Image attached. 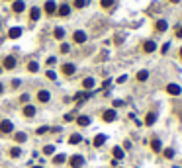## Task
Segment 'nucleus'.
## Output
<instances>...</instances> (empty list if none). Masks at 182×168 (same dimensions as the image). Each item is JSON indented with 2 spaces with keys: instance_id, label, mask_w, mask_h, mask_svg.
<instances>
[{
  "instance_id": "obj_2",
  "label": "nucleus",
  "mask_w": 182,
  "mask_h": 168,
  "mask_svg": "<svg viewBox=\"0 0 182 168\" xmlns=\"http://www.w3.org/2000/svg\"><path fill=\"white\" fill-rule=\"evenodd\" d=\"M116 118H118L116 109H106V112L102 113V119H104L106 123H112V121H116Z\"/></svg>"
},
{
  "instance_id": "obj_47",
  "label": "nucleus",
  "mask_w": 182,
  "mask_h": 168,
  "mask_svg": "<svg viewBox=\"0 0 182 168\" xmlns=\"http://www.w3.org/2000/svg\"><path fill=\"white\" fill-rule=\"evenodd\" d=\"M180 59H182V47H180Z\"/></svg>"
},
{
  "instance_id": "obj_4",
  "label": "nucleus",
  "mask_w": 182,
  "mask_h": 168,
  "mask_svg": "<svg viewBox=\"0 0 182 168\" xmlns=\"http://www.w3.org/2000/svg\"><path fill=\"white\" fill-rule=\"evenodd\" d=\"M166 92H169L170 96H180V94H182V88H180L178 84H174V82H170L169 86H166Z\"/></svg>"
},
{
  "instance_id": "obj_41",
  "label": "nucleus",
  "mask_w": 182,
  "mask_h": 168,
  "mask_svg": "<svg viewBox=\"0 0 182 168\" xmlns=\"http://www.w3.org/2000/svg\"><path fill=\"white\" fill-rule=\"evenodd\" d=\"M20 100H22V102H24V104H26V102L30 100V96H27V94H22V96H20Z\"/></svg>"
},
{
  "instance_id": "obj_10",
  "label": "nucleus",
  "mask_w": 182,
  "mask_h": 168,
  "mask_svg": "<svg viewBox=\"0 0 182 168\" xmlns=\"http://www.w3.org/2000/svg\"><path fill=\"white\" fill-rule=\"evenodd\" d=\"M57 14H59L61 18H67L69 14H71V6L69 4H61L59 8H57Z\"/></svg>"
},
{
  "instance_id": "obj_42",
  "label": "nucleus",
  "mask_w": 182,
  "mask_h": 168,
  "mask_svg": "<svg viewBox=\"0 0 182 168\" xmlns=\"http://www.w3.org/2000/svg\"><path fill=\"white\" fill-rule=\"evenodd\" d=\"M125 80H127V76H125V74H121V76L118 78V82H120V84H123V82H125Z\"/></svg>"
},
{
  "instance_id": "obj_34",
  "label": "nucleus",
  "mask_w": 182,
  "mask_h": 168,
  "mask_svg": "<svg viewBox=\"0 0 182 168\" xmlns=\"http://www.w3.org/2000/svg\"><path fill=\"white\" fill-rule=\"evenodd\" d=\"M71 47H69V43H61V53H69Z\"/></svg>"
},
{
  "instance_id": "obj_24",
  "label": "nucleus",
  "mask_w": 182,
  "mask_h": 168,
  "mask_svg": "<svg viewBox=\"0 0 182 168\" xmlns=\"http://www.w3.org/2000/svg\"><path fill=\"white\" fill-rule=\"evenodd\" d=\"M81 141H82V137L78 135V133H75V135H71V137H69V143H71V145H78Z\"/></svg>"
},
{
  "instance_id": "obj_18",
  "label": "nucleus",
  "mask_w": 182,
  "mask_h": 168,
  "mask_svg": "<svg viewBox=\"0 0 182 168\" xmlns=\"http://www.w3.org/2000/svg\"><path fill=\"white\" fill-rule=\"evenodd\" d=\"M151 149L155 151V152H161L163 151V143L159 141V139H153V141H151Z\"/></svg>"
},
{
  "instance_id": "obj_15",
  "label": "nucleus",
  "mask_w": 182,
  "mask_h": 168,
  "mask_svg": "<svg viewBox=\"0 0 182 168\" xmlns=\"http://www.w3.org/2000/svg\"><path fill=\"white\" fill-rule=\"evenodd\" d=\"M30 18H32V22H35V20L41 18V10L37 8V6H33V8L30 10Z\"/></svg>"
},
{
  "instance_id": "obj_1",
  "label": "nucleus",
  "mask_w": 182,
  "mask_h": 168,
  "mask_svg": "<svg viewBox=\"0 0 182 168\" xmlns=\"http://www.w3.org/2000/svg\"><path fill=\"white\" fill-rule=\"evenodd\" d=\"M69 164H71V168H82L84 166V156H81V155L71 156L69 158Z\"/></svg>"
},
{
  "instance_id": "obj_12",
  "label": "nucleus",
  "mask_w": 182,
  "mask_h": 168,
  "mask_svg": "<svg viewBox=\"0 0 182 168\" xmlns=\"http://www.w3.org/2000/svg\"><path fill=\"white\" fill-rule=\"evenodd\" d=\"M75 70H76V67H75L72 63H67V65H63V74L71 76V74H75Z\"/></svg>"
},
{
  "instance_id": "obj_27",
  "label": "nucleus",
  "mask_w": 182,
  "mask_h": 168,
  "mask_svg": "<svg viewBox=\"0 0 182 168\" xmlns=\"http://www.w3.org/2000/svg\"><path fill=\"white\" fill-rule=\"evenodd\" d=\"M55 37L57 39H63L65 37V30H63V27H55Z\"/></svg>"
},
{
  "instance_id": "obj_19",
  "label": "nucleus",
  "mask_w": 182,
  "mask_h": 168,
  "mask_svg": "<svg viewBox=\"0 0 182 168\" xmlns=\"http://www.w3.org/2000/svg\"><path fill=\"white\" fill-rule=\"evenodd\" d=\"M76 123L81 127H86V125H90V118L88 115H81V118H76Z\"/></svg>"
},
{
  "instance_id": "obj_6",
  "label": "nucleus",
  "mask_w": 182,
  "mask_h": 168,
  "mask_svg": "<svg viewBox=\"0 0 182 168\" xmlns=\"http://www.w3.org/2000/svg\"><path fill=\"white\" fill-rule=\"evenodd\" d=\"M155 30H157L159 33H165L166 30H169V22H166V20H159L157 24H155Z\"/></svg>"
},
{
  "instance_id": "obj_44",
  "label": "nucleus",
  "mask_w": 182,
  "mask_h": 168,
  "mask_svg": "<svg viewBox=\"0 0 182 168\" xmlns=\"http://www.w3.org/2000/svg\"><path fill=\"white\" fill-rule=\"evenodd\" d=\"M176 37H182V27H178V30H176Z\"/></svg>"
},
{
  "instance_id": "obj_17",
  "label": "nucleus",
  "mask_w": 182,
  "mask_h": 168,
  "mask_svg": "<svg viewBox=\"0 0 182 168\" xmlns=\"http://www.w3.org/2000/svg\"><path fill=\"white\" fill-rule=\"evenodd\" d=\"M20 35H22V27H12V30L8 31V37L10 39H18Z\"/></svg>"
},
{
  "instance_id": "obj_33",
  "label": "nucleus",
  "mask_w": 182,
  "mask_h": 168,
  "mask_svg": "<svg viewBox=\"0 0 182 168\" xmlns=\"http://www.w3.org/2000/svg\"><path fill=\"white\" fill-rule=\"evenodd\" d=\"M86 2H88V0H75V6H76V8H84Z\"/></svg>"
},
{
  "instance_id": "obj_16",
  "label": "nucleus",
  "mask_w": 182,
  "mask_h": 168,
  "mask_svg": "<svg viewBox=\"0 0 182 168\" xmlns=\"http://www.w3.org/2000/svg\"><path fill=\"white\" fill-rule=\"evenodd\" d=\"M94 84H96V82H94V78H90V76L82 80V88H84V90H92Z\"/></svg>"
},
{
  "instance_id": "obj_9",
  "label": "nucleus",
  "mask_w": 182,
  "mask_h": 168,
  "mask_svg": "<svg viewBox=\"0 0 182 168\" xmlns=\"http://www.w3.org/2000/svg\"><path fill=\"white\" fill-rule=\"evenodd\" d=\"M2 67H4L6 70H12L14 67H16V59H14L12 55H10V57H6V59H4V63H2Z\"/></svg>"
},
{
  "instance_id": "obj_11",
  "label": "nucleus",
  "mask_w": 182,
  "mask_h": 168,
  "mask_svg": "<svg viewBox=\"0 0 182 168\" xmlns=\"http://www.w3.org/2000/svg\"><path fill=\"white\" fill-rule=\"evenodd\" d=\"M37 100L41 102V104H47V102L51 100V94H49L47 90H39V92H37Z\"/></svg>"
},
{
  "instance_id": "obj_48",
  "label": "nucleus",
  "mask_w": 182,
  "mask_h": 168,
  "mask_svg": "<svg viewBox=\"0 0 182 168\" xmlns=\"http://www.w3.org/2000/svg\"><path fill=\"white\" fill-rule=\"evenodd\" d=\"M33 168H41V166H33Z\"/></svg>"
},
{
  "instance_id": "obj_43",
  "label": "nucleus",
  "mask_w": 182,
  "mask_h": 168,
  "mask_svg": "<svg viewBox=\"0 0 182 168\" xmlns=\"http://www.w3.org/2000/svg\"><path fill=\"white\" fill-rule=\"evenodd\" d=\"M12 86H14V88H18V86H20V80H18V78L12 80Z\"/></svg>"
},
{
  "instance_id": "obj_45",
  "label": "nucleus",
  "mask_w": 182,
  "mask_h": 168,
  "mask_svg": "<svg viewBox=\"0 0 182 168\" xmlns=\"http://www.w3.org/2000/svg\"><path fill=\"white\" fill-rule=\"evenodd\" d=\"M4 92V86H2V82H0V94H2Z\"/></svg>"
},
{
  "instance_id": "obj_25",
  "label": "nucleus",
  "mask_w": 182,
  "mask_h": 168,
  "mask_svg": "<svg viewBox=\"0 0 182 168\" xmlns=\"http://www.w3.org/2000/svg\"><path fill=\"white\" fill-rule=\"evenodd\" d=\"M27 70H30V72H37V70H39V65L35 63V61H30V65H27Z\"/></svg>"
},
{
  "instance_id": "obj_46",
  "label": "nucleus",
  "mask_w": 182,
  "mask_h": 168,
  "mask_svg": "<svg viewBox=\"0 0 182 168\" xmlns=\"http://www.w3.org/2000/svg\"><path fill=\"white\" fill-rule=\"evenodd\" d=\"M170 2H172V4H178V2H180V0H170Z\"/></svg>"
},
{
  "instance_id": "obj_26",
  "label": "nucleus",
  "mask_w": 182,
  "mask_h": 168,
  "mask_svg": "<svg viewBox=\"0 0 182 168\" xmlns=\"http://www.w3.org/2000/svg\"><path fill=\"white\" fill-rule=\"evenodd\" d=\"M26 139H27L26 133H16V135H14V141H16V143H24Z\"/></svg>"
},
{
  "instance_id": "obj_21",
  "label": "nucleus",
  "mask_w": 182,
  "mask_h": 168,
  "mask_svg": "<svg viewBox=\"0 0 182 168\" xmlns=\"http://www.w3.org/2000/svg\"><path fill=\"white\" fill-rule=\"evenodd\" d=\"M106 135H96V137H94V147H102V145H104L106 143Z\"/></svg>"
},
{
  "instance_id": "obj_13",
  "label": "nucleus",
  "mask_w": 182,
  "mask_h": 168,
  "mask_svg": "<svg viewBox=\"0 0 182 168\" xmlns=\"http://www.w3.org/2000/svg\"><path fill=\"white\" fill-rule=\"evenodd\" d=\"M155 49H157V43L155 41H145L143 43V51H145V53H153Z\"/></svg>"
},
{
  "instance_id": "obj_39",
  "label": "nucleus",
  "mask_w": 182,
  "mask_h": 168,
  "mask_svg": "<svg viewBox=\"0 0 182 168\" xmlns=\"http://www.w3.org/2000/svg\"><path fill=\"white\" fill-rule=\"evenodd\" d=\"M123 106V100H114V108H120Z\"/></svg>"
},
{
  "instance_id": "obj_37",
  "label": "nucleus",
  "mask_w": 182,
  "mask_h": 168,
  "mask_svg": "<svg viewBox=\"0 0 182 168\" xmlns=\"http://www.w3.org/2000/svg\"><path fill=\"white\" fill-rule=\"evenodd\" d=\"M47 131H49V127H39L37 129V135H43V133H47Z\"/></svg>"
},
{
  "instance_id": "obj_3",
  "label": "nucleus",
  "mask_w": 182,
  "mask_h": 168,
  "mask_svg": "<svg viewBox=\"0 0 182 168\" xmlns=\"http://www.w3.org/2000/svg\"><path fill=\"white\" fill-rule=\"evenodd\" d=\"M14 131V125H12V121H8V119H4V121H0V133H12Z\"/></svg>"
},
{
  "instance_id": "obj_40",
  "label": "nucleus",
  "mask_w": 182,
  "mask_h": 168,
  "mask_svg": "<svg viewBox=\"0 0 182 168\" xmlns=\"http://www.w3.org/2000/svg\"><path fill=\"white\" fill-rule=\"evenodd\" d=\"M55 63H57L55 57H49V59H47V65H49V67H51V65H55Z\"/></svg>"
},
{
  "instance_id": "obj_14",
  "label": "nucleus",
  "mask_w": 182,
  "mask_h": 168,
  "mask_svg": "<svg viewBox=\"0 0 182 168\" xmlns=\"http://www.w3.org/2000/svg\"><path fill=\"white\" fill-rule=\"evenodd\" d=\"M112 155H114V158H116V160H121L123 156H125V152H123V149H121V147H114V149H112Z\"/></svg>"
},
{
  "instance_id": "obj_8",
  "label": "nucleus",
  "mask_w": 182,
  "mask_h": 168,
  "mask_svg": "<svg viewBox=\"0 0 182 168\" xmlns=\"http://www.w3.org/2000/svg\"><path fill=\"white\" fill-rule=\"evenodd\" d=\"M72 39H75V43H84L86 41V33L82 30H76L75 33H72Z\"/></svg>"
},
{
  "instance_id": "obj_5",
  "label": "nucleus",
  "mask_w": 182,
  "mask_h": 168,
  "mask_svg": "<svg viewBox=\"0 0 182 168\" xmlns=\"http://www.w3.org/2000/svg\"><path fill=\"white\" fill-rule=\"evenodd\" d=\"M45 12L49 14V16H53V14L57 12V2L55 0H47L45 2Z\"/></svg>"
},
{
  "instance_id": "obj_29",
  "label": "nucleus",
  "mask_w": 182,
  "mask_h": 168,
  "mask_svg": "<svg viewBox=\"0 0 182 168\" xmlns=\"http://www.w3.org/2000/svg\"><path fill=\"white\" fill-rule=\"evenodd\" d=\"M163 155H165V158H169V160H170V158H174V151H172V149H165V151H163Z\"/></svg>"
},
{
  "instance_id": "obj_31",
  "label": "nucleus",
  "mask_w": 182,
  "mask_h": 168,
  "mask_svg": "<svg viewBox=\"0 0 182 168\" xmlns=\"http://www.w3.org/2000/svg\"><path fill=\"white\" fill-rule=\"evenodd\" d=\"M65 160H67V158H65V155H57V156L53 158V162H55V164H63Z\"/></svg>"
},
{
  "instance_id": "obj_20",
  "label": "nucleus",
  "mask_w": 182,
  "mask_h": 168,
  "mask_svg": "<svg viewBox=\"0 0 182 168\" xmlns=\"http://www.w3.org/2000/svg\"><path fill=\"white\" fill-rule=\"evenodd\" d=\"M155 121H157V113L155 112H149L147 118H145V125H153Z\"/></svg>"
},
{
  "instance_id": "obj_38",
  "label": "nucleus",
  "mask_w": 182,
  "mask_h": 168,
  "mask_svg": "<svg viewBox=\"0 0 182 168\" xmlns=\"http://www.w3.org/2000/svg\"><path fill=\"white\" fill-rule=\"evenodd\" d=\"M72 119H75V113H67V115H65V121H72Z\"/></svg>"
},
{
  "instance_id": "obj_7",
  "label": "nucleus",
  "mask_w": 182,
  "mask_h": 168,
  "mask_svg": "<svg viewBox=\"0 0 182 168\" xmlns=\"http://www.w3.org/2000/svg\"><path fill=\"white\" fill-rule=\"evenodd\" d=\"M12 10L16 12V14L24 12V10H26V2H24V0H14V4H12Z\"/></svg>"
},
{
  "instance_id": "obj_36",
  "label": "nucleus",
  "mask_w": 182,
  "mask_h": 168,
  "mask_svg": "<svg viewBox=\"0 0 182 168\" xmlns=\"http://www.w3.org/2000/svg\"><path fill=\"white\" fill-rule=\"evenodd\" d=\"M47 78H49V80H55V78H57V74H55L53 70H47Z\"/></svg>"
},
{
  "instance_id": "obj_32",
  "label": "nucleus",
  "mask_w": 182,
  "mask_h": 168,
  "mask_svg": "<svg viewBox=\"0 0 182 168\" xmlns=\"http://www.w3.org/2000/svg\"><path fill=\"white\" fill-rule=\"evenodd\" d=\"M43 152H45V155H53V152H55V147H53V145H47V147L43 149Z\"/></svg>"
},
{
  "instance_id": "obj_22",
  "label": "nucleus",
  "mask_w": 182,
  "mask_h": 168,
  "mask_svg": "<svg viewBox=\"0 0 182 168\" xmlns=\"http://www.w3.org/2000/svg\"><path fill=\"white\" fill-rule=\"evenodd\" d=\"M24 115H26V118H33V115H35V108L33 106H26L24 108Z\"/></svg>"
},
{
  "instance_id": "obj_35",
  "label": "nucleus",
  "mask_w": 182,
  "mask_h": 168,
  "mask_svg": "<svg viewBox=\"0 0 182 168\" xmlns=\"http://www.w3.org/2000/svg\"><path fill=\"white\" fill-rule=\"evenodd\" d=\"M169 49H170V43H169V41H166V43H165V45L161 47V53H163V55H165V53H169Z\"/></svg>"
},
{
  "instance_id": "obj_28",
  "label": "nucleus",
  "mask_w": 182,
  "mask_h": 168,
  "mask_svg": "<svg viewBox=\"0 0 182 168\" xmlns=\"http://www.w3.org/2000/svg\"><path fill=\"white\" fill-rule=\"evenodd\" d=\"M100 6H102V8H112L114 0H100Z\"/></svg>"
},
{
  "instance_id": "obj_30",
  "label": "nucleus",
  "mask_w": 182,
  "mask_h": 168,
  "mask_svg": "<svg viewBox=\"0 0 182 168\" xmlns=\"http://www.w3.org/2000/svg\"><path fill=\"white\" fill-rule=\"evenodd\" d=\"M20 155H22V151H20V149H18V147H14V149H12V151H10V156H12V158H18V156H20Z\"/></svg>"
},
{
  "instance_id": "obj_23",
  "label": "nucleus",
  "mask_w": 182,
  "mask_h": 168,
  "mask_svg": "<svg viewBox=\"0 0 182 168\" xmlns=\"http://www.w3.org/2000/svg\"><path fill=\"white\" fill-rule=\"evenodd\" d=\"M147 78H149V70H139L137 72V80H139V82H145Z\"/></svg>"
}]
</instances>
